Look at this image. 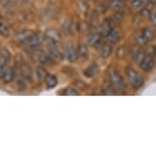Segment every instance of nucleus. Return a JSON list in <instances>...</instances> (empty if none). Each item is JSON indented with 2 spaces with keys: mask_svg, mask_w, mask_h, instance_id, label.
Returning a JSON list of instances; mask_svg holds the SVG:
<instances>
[{
  "mask_svg": "<svg viewBox=\"0 0 156 156\" xmlns=\"http://www.w3.org/2000/svg\"><path fill=\"white\" fill-rule=\"evenodd\" d=\"M153 54H154V56L156 57V46L153 48Z\"/></svg>",
  "mask_w": 156,
  "mask_h": 156,
  "instance_id": "2f4dec72",
  "label": "nucleus"
},
{
  "mask_svg": "<svg viewBox=\"0 0 156 156\" xmlns=\"http://www.w3.org/2000/svg\"><path fill=\"white\" fill-rule=\"evenodd\" d=\"M126 52H128L126 47V46H120L119 48H117V50H116V56L119 58H123L126 55Z\"/></svg>",
  "mask_w": 156,
  "mask_h": 156,
  "instance_id": "bb28decb",
  "label": "nucleus"
},
{
  "mask_svg": "<svg viewBox=\"0 0 156 156\" xmlns=\"http://www.w3.org/2000/svg\"><path fill=\"white\" fill-rule=\"evenodd\" d=\"M147 3H149V0H134L132 2V8L136 12H140L144 7H146Z\"/></svg>",
  "mask_w": 156,
  "mask_h": 156,
  "instance_id": "4468645a",
  "label": "nucleus"
},
{
  "mask_svg": "<svg viewBox=\"0 0 156 156\" xmlns=\"http://www.w3.org/2000/svg\"><path fill=\"white\" fill-rule=\"evenodd\" d=\"M101 41H102V35L100 33H94L88 39V44L91 47H98L101 44Z\"/></svg>",
  "mask_w": 156,
  "mask_h": 156,
  "instance_id": "f8f14e48",
  "label": "nucleus"
},
{
  "mask_svg": "<svg viewBox=\"0 0 156 156\" xmlns=\"http://www.w3.org/2000/svg\"><path fill=\"white\" fill-rule=\"evenodd\" d=\"M110 80H111V83H112L113 86L117 88L119 90H120V91L126 90V82L123 80L122 75H120L116 69H112L110 72Z\"/></svg>",
  "mask_w": 156,
  "mask_h": 156,
  "instance_id": "f03ea898",
  "label": "nucleus"
},
{
  "mask_svg": "<svg viewBox=\"0 0 156 156\" xmlns=\"http://www.w3.org/2000/svg\"><path fill=\"white\" fill-rule=\"evenodd\" d=\"M144 56H145V54H144V52L142 51V50L140 49H135L133 51V53H132V59H133V61L135 63L137 64H140L141 61L143 60Z\"/></svg>",
  "mask_w": 156,
  "mask_h": 156,
  "instance_id": "6ab92c4d",
  "label": "nucleus"
},
{
  "mask_svg": "<svg viewBox=\"0 0 156 156\" xmlns=\"http://www.w3.org/2000/svg\"><path fill=\"white\" fill-rule=\"evenodd\" d=\"M125 5V1L123 0H111L109 3V8L111 10L119 11Z\"/></svg>",
  "mask_w": 156,
  "mask_h": 156,
  "instance_id": "4be33fe9",
  "label": "nucleus"
},
{
  "mask_svg": "<svg viewBox=\"0 0 156 156\" xmlns=\"http://www.w3.org/2000/svg\"><path fill=\"white\" fill-rule=\"evenodd\" d=\"M38 61L41 66H50L54 63V59L52 58L50 55H47V54H42L40 55L39 58H38Z\"/></svg>",
  "mask_w": 156,
  "mask_h": 156,
  "instance_id": "f3484780",
  "label": "nucleus"
},
{
  "mask_svg": "<svg viewBox=\"0 0 156 156\" xmlns=\"http://www.w3.org/2000/svg\"><path fill=\"white\" fill-rule=\"evenodd\" d=\"M142 34H143V36L146 38V40L148 41V42L149 41H152L156 36L155 30L151 27H147V28L144 29V30L142 31Z\"/></svg>",
  "mask_w": 156,
  "mask_h": 156,
  "instance_id": "412c9836",
  "label": "nucleus"
},
{
  "mask_svg": "<svg viewBox=\"0 0 156 156\" xmlns=\"http://www.w3.org/2000/svg\"><path fill=\"white\" fill-rule=\"evenodd\" d=\"M122 20H123V14L122 11H117V12L112 16V22L114 23H117V25L122 23Z\"/></svg>",
  "mask_w": 156,
  "mask_h": 156,
  "instance_id": "a878e982",
  "label": "nucleus"
},
{
  "mask_svg": "<svg viewBox=\"0 0 156 156\" xmlns=\"http://www.w3.org/2000/svg\"><path fill=\"white\" fill-rule=\"evenodd\" d=\"M10 60V53L7 49H2L0 52V78L2 79L5 70L7 69V64Z\"/></svg>",
  "mask_w": 156,
  "mask_h": 156,
  "instance_id": "20e7f679",
  "label": "nucleus"
},
{
  "mask_svg": "<svg viewBox=\"0 0 156 156\" xmlns=\"http://www.w3.org/2000/svg\"><path fill=\"white\" fill-rule=\"evenodd\" d=\"M131 1H132V2H133V1H134V0H131Z\"/></svg>",
  "mask_w": 156,
  "mask_h": 156,
  "instance_id": "473e14b6",
  "label": "nucleus"
},
{
  "mask_svg": "<svg viewBox=\"0 0 156 156\" xmlns=\"http://www.w3.org/2000/svg\"><path fill=\"white\" fill-rule=\"evenodd\" d=\"M45 38L49 42V45H57L60 41V34L55 29H48L45 32Z\"/></svg>",
  "mask_w": 156,
  "mask_h": 156,
  "instance_id": "423d86ee",
  "label": "nucleus"
},
{
  "mask_svg": "<svg viewBox=\"0 0 156 156\" xmlns=\"http://www.w3.org/2000/svg\"><path fill=\"white\" fill-rule=\"evenodd\" d=\"M63 94L64 95H79V92L76 90H75L73 88H67V89H66L63 91Z\"/></svg>",
  "mask_w": 156,
  "mask_h": 156,
  "instance_id": "c85d7f7f",
  "label": "nucleus"
},
{
  "mask_svg": "<svg viewBox=\"0 0 156 156\" xmlns=\"http://www.w3.org/2000/svg\"><path fill=\"white\" fill-rule=\"evenodd\" d=\"M135 41H136L137 45H139V46H145V45H147V43H148V41L146 40V38L143 36L142 33L136 34V36H135Z\"/></svg>",
  "mask_w": 156,
  "mask_h": 156,
  "instance_id": "b1692460",
  "label": "nucleus"
},
{
  "mask_svg": "<svg viewBox=\"0 0 156 156\" xmlns=\"http://www.w3.org/2000/svg\"><path fill=\"white\" fill-rule=\"evenodd\" d=\"M14 76H16V73H14V70L12 67H7V69L5 70L3 76H2V80H3L5 84H8L14 80Z\"/></svg>",
  "mask_w": 156,
  "mask_h": 156,
  "instance_id": "a211bd4d",
  "label": "nucleus"
},
{
  "mask_svg": "<svg viewBox=\"0 0 156 156\" xmlns=\"http://www.w3.org/2000/svg\"><path fill=\"white\" fill-rule=\"evenodd\" d=\"M140 14L142 17H145V19H149L150 14H151V11H150L147 7H144L142 10L140 11Z\"/></svg>",
  "mask_w": 156,
  "mask_h": 156,
  "instance_id": "c756f323",
  "label": "nucleus"
},
{
  "mask_svg": "<svg viewBox=\"0 0 156 156\" xmlns=\"http://www.w3.org/2000/svg\"><path fill=\"white\" fill-rule=\"evenodd\" d=\"M112 20H110V19H105L102 22L101 26H100V34L102 35V37H107L108 34L112 31Z\"/></svg>",
  "mask_w": 156,
  "mask_h": 156,
  "instance_id": "1a4fd4ad",
  "label": "nucleus"
},
{
  "mask_svg": "<svg viewBox=\"0 0 156 156\" xmlns=\"http://www.w3.org/2000/svg\"><path fill=\"white\" fill-rule=\"evenodd\" d=\"M111 53H112V46L108 43H103L99 50L100 56L103 58H107L110 56Z\"/></svg>",
  "mask_w": 156,
  "mask_h": 156,
  "instance_id": "ddd939ff",
  "label": "nucleus"
},
{
  "mask_svg": "<svg viewBox=\"0 0 156 156\" xmlns=\"http://www.w3.org/2000/svg\"><path fill=\"white\" fill-rule=\"evenodd\" d=\"M35 76H36L38 81H43L46 79L47 73L45 72V69H42V67H37L36 70H35Z\"/></svg>",
  "mask_w": 156,
  "mask_h": 156,
  "instance_id": "5701e85b",
  "label": "nucleus"
},
{
  "mask_svg": "<svg viewBox=\"0 0 156 156\" xmlns=\"http://www.w3.org/2000/svg\"><path fill=\"white\" fill-rule=\"evenodd\" d=\"M149 20H150V22L153 23V25L156 26V11H153V12H151Z\"/></svg>",
  "mask_w": 156,
  "mask_h": 156,
  "instance_id": "7c9ffc66",
  "label": "nucleus"
},
{
  "mask_svg": "<svg viewBox=\"0 0 156 156\" xmlns=\"http://www.w3.org/2000/svg\"><path fill=\"white\" fill-rule=\"evenodd\" d=\"M33 35H34L33 31H30V30L22 31L20 33H19L16 35V42L17 44H25V45H27L29 41L31 40V38L33 37Z\"/></svg>",
  "mask_w": 156,
  "mask_h": 156,
  "instance_id": "0eeeda50",
  "label": "nucleus"
},
{
  "mask_svg": "<svg viewBox=\"0 0 156 156\" xmlns=\"http://www.w3.org/2000/svg\"><path fill=\"white\" fill-rule=\"evenodd\" d=\"M64 54H66V59L69 62H76L78 60V51L73 48L72 44H67L64 49Z\"/></svg>",
  "mask_w": 156,
  "mask_h": 156,
  "instance_id": "6e6552de",
  "label": "nucleus"
},
{
  "mask_svg": "<svg viewBox=\"0 0 156 156\" xmlns=\"http://www.w3.org/2000/svg\"><path fill=\"white\" fill-rule=\"evenodd\" d=\"M57 78L55 75H51V73H47L46 79H45V83L47 88L51 89V88H54L57 85Z\"/></svg>",
  "mask_w": 156,
  "mask_h": 156,
  "instance_id": "aec40b11",
  "label": "nucleus"
},
{
  "mask_svg": "<svg viewBox=\"0 0 156 156\" xmlns=\"http://www.w3.org/2000/svg\"><path fill=\"white\" fill-rule=\"evenodd\" d=\"M126 75H128V78L129 80V83L134 88H141L144 84V80L139 73H138L136 70H134L132 67H128L126 69Z\"/></svg>",
  "mask_w": 156,
  "mask_h": 156,
  "instance_id": "f257e3e1",
  "label": "nucleus"
},
{
  "mask_svg": "<svg viewBox=\"0 0 156 156\" xmlns=\"http://www.w3.org/2000/svg\"><path fill=\"white\" fill-rule=\"evenodd\" d=\"M123 1H125V0H123Z\"/></svg>",
  "mask_w": 156,
  "mask_h": 156,
  "instance_id": "72a5a7b5",
  "label": "nucleus"
},
{
  "mask_svg": "<svg viewBox=\"0 0 156 156\" xmlns=\"http://www.w3.org/2000/svg\"><path fill=\"white\" fill-rule=\"evenodd\" d=\"M106 38L109 43L115 44L120 40V32L117 30V29H112V31L108 34V36Z\"/></svg>",
  "mask_w": 156,
  "mask_h": 156,
  "instance_id": "dca6fc26",
  "label": "nucleus"
},
{
  "mask_svg": "<svg viewBox=\"0 0 156 156\" xmlns=\"http://www.w3.org/2000/svg\"><path fill=\"white\" fill-rule=\"evenodd\" d=\"M48 53L54 60H62L64 57L63 53L59 51V49L57 48L56 45H49L48 46Z\"/></svg>",
  "mask_w": 156,
  "mask_h": 156,
  "instance_id": "9d476101",
  "label": "nucleus"
},
{
  "mask_svg": "<svg viewBox=\"0 0 156 156\" xmlns=\"http://www.w3.org/2000/svg\"><path fill=\"white\" fill-rule=\"evenodd\" d=\"M98 72H99L98 66H97L96 63H92L88 66V69L86 70H85L84 75H85V76H87V78L91 79V78H94V76L98 73Z\"/></svg>",
  "mask_w": 156,
  "mask_h": 156,
  "instance_id": "2eb2a0df",
  "label": "nucleus"
},
{
  "mask_svg": "<svg viewBox=\"0 0 156 156\" xmlns=\"http://www.w3.org/2000/svg\"><path fill=\"white\" fill-rule=\"evenodd\" d=\"M140 66V69L144 70V72H151L153 69V67L155 66V60H154V57L152 55H145L143 58V60L141 61V63L139 64Z\"/></svg>",
  "mask_w": 156,
  "mask_h": 156,
  "instance_id": "39448f33",
  "label": "nucleus"
},
{
  "mask_svg": "<svg viewBox=\"0 0 156 156\" xmlns=\"http://www.w3.org/2000/svg\"><path fill=\"white\" fill-rule=\"evenodd\" d=\"M78 57L80 58L81 61H86L89 58V50L86 44H80L78 47Z\"/></svg>",
  "mask_w": 156,
  "mask_h": 156,
  "instance_id": "9b49d317",
  "label": "nucleus"
},
{
  "mask_svg": "<svg viewBox=\"0 0 156 156\" xmlns=\"http://www.w3.org/2000/svg\"><path fill=\"white\" fill-rule=\"evenodd\" d=\"M0 34L3 37H8V35H9V30H8V28L5 26L4 23H0Z\"/></svg>",
  "mask_w": 156,
  "mask_h": 156,
  "instance_id": "cd10ccee",
  "label": "nucleus"
},
{
  "mask_svg": "<svg viewBox=\"0 0 156 156\" xmlns=\"http://www.w3.org/2000/svg\"><path fill=\"white\" fill-rule=\"evenodd\" d=\"M22 75L23 78L26 79H32V72H31V67H29L27 64H23L22 66Z\"/></svg>",
  "mask_w": 156,
  "mask_h": 156,
  "instance_id": "393cba45",
  "label": "nucleus"
},
{
  "mask_svg": "<svg viewBox=\"0 0 156 156\" xmlns=\"http://www.w3.org/2000/svg\"><path fill=\"white\" fill-rule=\"evenodd\" d=\"M44 37L42 36V34L38 33V34H34L33 37L31 38V40L29 41L27 44V50L29 52H33L38 50V48H40L41 45L43 43Z\"/></svg>",
  "mask_w": 156,
  "mask_h": 156,
  "instance_id": "7ed1b4c3",
  "label": "nucleus"
}]
</instances>
